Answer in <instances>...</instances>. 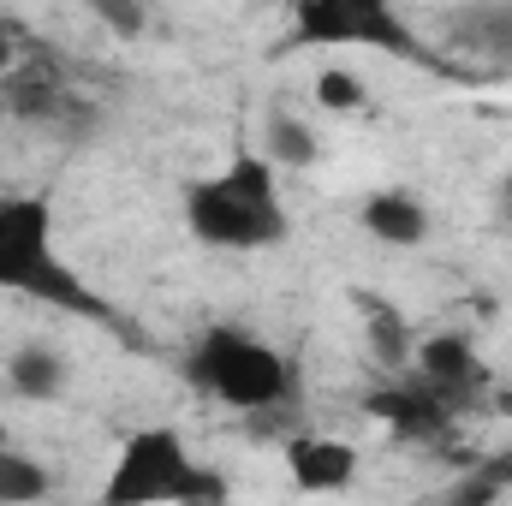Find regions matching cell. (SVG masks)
<instances>
[{
  "mask_svg": "<svg viewBox=\"0 0 512 506\" xmlns=\"http://www.w3.org/2000/svg\"><path fill=\"white\" fill-rule=\"evenodd\" d=\"M298 42L310 48H376L417 60V36L393 0H298Z\"/></svg>",
  "mask_w": 512,
  "mask_h": 506,
  "instance_id": "5b68a950",
  "label": "cell"
},
{
  "mask_svg": "<svg viewBox=\"0 0 512 506\" xmlns=\"http://www.w3.org/2000/svg\"><path fill=\"white\" fill-rule=\"evenodd\" d=\"M262 155L274 161V167H310L316 155H322V143H316V131L304 126L298 114H268V126H262Z\"/></svg>",
  "mask_w": 512,
  "mask_h": 506,
  "instance_id": "7c38bea8",
  "label": "cell"
},
{
  "mask_svg": "<svg viewBox=\"0 0 512 506\" xmlns=\"http://www.w3.org/2000/svg\"><path fill=\"white\" fill-rule=\"evenodd\" d=\"M286 471L304 495H340L358 477V453L334 435H304V441L286 447Z\"/></svg>",
  "mask_w": 512,
  "mask_h": 506,
  "instance_id": "ba28073f",
  "label": "cell"
},
{
  "mask_svg": "<svg viewBox=\"0 0 512 506\" xmlns=\"http://www.w3.org/2000/svg\"><path fill=\"white\" fill-rule=\"evenodd\" d=\"M66 381H72V364H66V352L48 346V340H24V346L6 352V387H12L18 399H60Z\"/></svg>",
  "mask_w": 512,
  "mask_h": 506,
  "instance_id": "30bf717a",
  "label": "cell"
},
{
  "mask_svg": "<svg viewBox=\"0 0 512 506\" xmlns=\"http://www.w3.org/2000/svg\"><path fill=\"white\" fill-rule=\"evenodd\" d=\"M489 405H495V411L512 423V381H507V387H489Z\"/></svg>",
  "mask_w": 512,
  "mask_h": 506,
  "instance_id": "d6986e66",
  "label": "cell"
},
{
  "mask_svg": "<svg viewBox=\"0 0 512 506\" xmlns=\"http://www.w3.org/2000/svg\"><path fill=\"white\" fill-rule=\"evenodd\" d=\"M411 364H417V381L459 417V411H471V405H489V370H483V358H477V346L465 340V334H429L417 352H411Z\"/></svg>",
  "mask_w": 512,
  "mask_h": 506,
  "instance_id": "8992f818",
  "label": "cell"
},
{
  "mask_svg": "<svg viewBox=\"0 0 512 506\" xmlns=\"http://www.w3.org/2000/svg\"><path fill=\"white\" fill-rule=\"evenodd\" d=\"M358 221H364V233L376 239V245H393V251H417L423 239H429V203L417 197V191H405V185H382V191H370L364 197V209H358Z\"/></svg>",
  "mask_w": 512,
  "mask_h": 506,
  "instance_id": "52a82bcc",
  "label": "cell"
},
{
  "mask_svg": "<svg viewBox=\"0 0 512 506\" xmlns=\"http://www.w3.org/2000/svg\"><path fill=\"white\" fill-rule=\"evenodd\" d=\"M0 447H6V429H0Z\"/></svg>",
  "mask_w": 512,
  "mask_h": 506,
  "instance_id": "44dd1931",
  "label": "cell"
},
{
  "mask_svg": "<svg viewBox=\"0 0 512 506\" xmlns=\"http://www.w3.org/2000/svg\"><path fill=\"white\" fill-rule=\"evenodd\" d=\"M370 346H376V358L393 364V370H399V364H411V352H417V346H411V334H405V322H399L393 310H376V316H370Z\"/></svg>",
  "mask_w": 512,
  "mask_h": 506,
  "instance_id": "2e32d148",
  "label": "cell"
},
{
  "mask_svg": "<svg viewBox=\"0 0 512 506\" xmlns=\"http://www.w3.org/2000/svg\"><path fill=\"white\" fill-rule=\"evenodd\" d=\"M447 42L471 48V54H495L512 60V0H471L447 18Z\"/></svg>",
  "mask_w": 512,
  "mask_h": 506,
  "instance_id": "8fae6325",
  "label": "cell"
},
{
  "mask_svg": "<svg viewBox=\"0 0 512 506\" xmlns=\"http://www.w3.org/2000/svg\"><path fill=\"white\" fill-rule=\"evenodd\" d=\"M370 411L382 417L399 441H441V435H447V423H453V411H447L423 381H411V387H387V393H370Z\"/></svg>",
  "mask_w": 512,
  "mask_h": 506,
  "instance_id": "9c48e42d",
  "label": "cell"
},
{
  "mask_svg": "<svg viewBox=\"0 0 512 506\" xmlns=\"http://www.w3.org/2000/svg\"><path fill=\"white\" fill-rule=\"evenodd\" d=\"M54 495V477L42 459L30 453H12V441L0 447V506H30V501H48Z\"/></svg>",
  "mask_w": 512,
  "mask_h": 506,
  "instance_id": "4fadbf2b",
  "label": "cell"
},
{
  "mask_svg": "<svg viewBox=\"0 0 512 506\" xmlns=\"http://www.w3.org/2000/svg\"><path fill=\"white\" fill-rule=\"evenodd\" d=\"M495 215H501V221H512V167L501 173V185H495Z\"/></svg>",
  "mask_w": 512,
  "mask_h": 506,
  "instance_id": "e0dca14e",
  "label": "cell"
},
{
  "mask_svg": "<svg viewBox=\"0 0 512 506\" xmlns=\"http://www.w3.org/2000/svg\"><path fill=\"white\" fill-rule=\"evenodd\" d=\"M274 6H298V0H274Z\"/></svg>",
  "mask_w": 512,
  "mask_h": 506,
  "instance_id": "ffe728a7",
  "label": "cell"
},
{
  "mask_svg": "<svg viewBox=\"0 0 512 506\" xmlns=\"http://www.w3.org/2000/svg\"><path fill=\"white\" fill-rule=\"evenodd\" d=\"M102 501L108 506H203V501H227V477H215L203 459H191L179 429L155 423V429L126 435Z\"/></svg>",
  "mask_w": 512,
  "mask_h": 506,
  "instance_id": "3957f363",
  "label": "cell"
},
{
  "mask_svg": "<svg viewBox=\"0 0 512 506\" xmlns=\"http://www.w3.org/2000/svg\"><path fill=\"white\" fill-rule=\"evenodd\" d=\"M12 66V18H6V6H0V72Z\"/></svg>",
  "mask_w": 512,
  "mask_h": 506,
  "instance_id": "ac0fdd59",
  "label": "cell"
},
{
  "mask_svg": "<svg viewBox=\"0 0 512 506\" xmlns=\"http://www.w3.org/2000/svg\"><path fill=\"white\" fill-rule=\"evenodd\" d=\"M185 227L203 251H274L292 221L268 155H233L215 179L185 191Z\"/></svg>",
  "mask_w": 512,
  "mask_h": 506,
  "instance_id": "6da1fadb",
  "label": "cell"
},
{
  "mask_svg": "<svg viewBox=\"0 0 512 506\" xmlns=\"http://www.w3.org/2000/svg\"><path fill=\"white\" fill-rule=\"evenodd\" d=\"M0 292L84 316V322L108 316V304L54 251V203L48 197H6L0 203Z\"/></svg>",
  "mask_w": 512,
  "mask_h": 506,
  "instance_id": "7a4b0ae2",
  "label": "cell"
},
{
  "mask_svg": "<svg viewBox=\"0 0 512 506\" xmlns=\"http://www.w3.org/2000/svg\"><path fill=\"white\" fill-rule=\"evenodd\" d=\"M185 381L203 399H221L233 411H274L298 393L286 352H274L268 340H256L245 328H209L185 352Z\"/></svg>",
  "mask_w": 512,
  "mask_h": 506,
  "instance_id": "277c9868",
  "label": "cell"
},
{
  "mask_svg": "<svg viewBox=\"0 0 512 506\" xmlns=\"http://www.w3.org/2000/svg\"><path fill=\"white\" fill-rule=\"evenodd\" d=\"M90 6V18L102 24V30H114L120 42H137L143 30H149V0H84Z\"/></svg>",
  "mask_w": 512,
  "mask_h": 506,
  "instance_id": "5bb4252c",
  "label": "cell"
},
{
  "mask_svg": "<svg viewBox=\"0 0 512 506\" xmlns=\"http://www.w3.org/2000/svg\"><path fill=\"white\" fill-rule=\"evenodd\" d=\"M316 102H322L328 114H358V108L370 102V90H364V78H352L346 66H328V72L316 78Z\"/></svg>",
  "mask_w": 512,
  "mask_h": 506,
  "instance_id": "9a60e30c",
  "label": "cell"
}]
</instances>
